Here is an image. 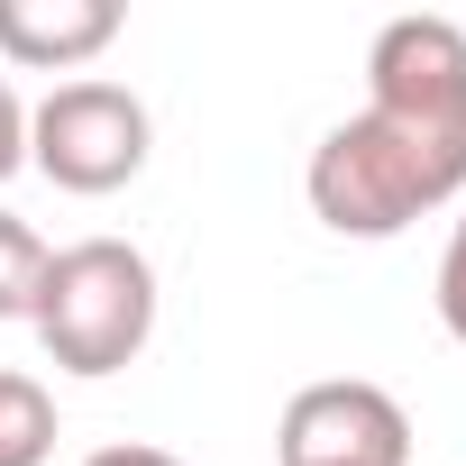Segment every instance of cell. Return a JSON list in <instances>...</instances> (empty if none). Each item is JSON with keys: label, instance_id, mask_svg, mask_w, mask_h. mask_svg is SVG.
<instances>
[{"label": "cell", "instance_id": "cell-8", "mask_svg": "<svg viewBox=\"0 0 466 466\" xmlns=\"http://www.w3.org/2000/svg\"><path fill=\"white\" fill-rule=\"evenodd\" d=\"M28 165V110H19V92H10V74H0V183H10Z\"/></svg>", "mask_w": 466, "mask_h": 466}, {"label": "cell", "instance_id": "cell-3", "mask_svg": "<svg viewBox=\"0 0 466 466\" xmlns=\"http://www.w3.org/2000/svg\"><path fill=\"white\" fill-rule=\"evenodd\" d=\"M147 147H156V119H147V101H137L128 83H110V74H74V83H56V92L28 110V165H37L56 192H83V201L137 183V174H147Z\"/></svg>", "mask_w": 466, "mask_h": 466}, {"label": "cell", "instance_id": "cell-5", "mask_svg": "<svg viewBox=\"0 0 466 466\" xmlns=\"http://www.w3.org/2000/svg\"><path fill=\"white\" fill-rule=\"evenodd\" d=\"M119 37V0H0V65L74 74Z\"/></svg>", "mask_w": 466, "mask_h": 466}, {"label": "cell", "instance_id": "cell-2", "mask_svg": "<svg viewBox=\"0 0 466 466\" xmlns=\"http://www.w3.org/2000/svg\"><path fill=\"white\" fill-rule=\"evenodd\" d=\"M28 329H37V348H46L65 375H119V366H137L147 339H156V266H147L128 238L46 248Z\"/></svg>", "mask_w": 466, "mask_h": 466}, {"label": "cell", "instance_id": "cell-7", "mask_svg": "<svg viewBox=\"0 0 466 466\" xmlns=\"http://www.w3.org/2000/svg\"><path fill=\"white\" fill-rule=\"evenodd\" d=\"M439 329L466 348V219L448 228V248H439Z\"/></svg>", "mask_w": 466, "mask_h": 466}, {"label": "cell", "instance_id": "cell-9", "mask_svg": "<svg viewBox=\"0 0 466 466\" xmlns=\"http://www.w3.org/2000/svg\"><path fill=\"white\" fill-rule=\"evenodd\" d=\"M83 466H183L174 448H147V439H119V448H92Z\"/></svg>", "mask_w": 466, "mask_h": 466}, {"label": "cell", "instance_id": "cell-1", "mask_svg": "<svg viewBox=\"0 0 466 466\" xmlns=\"http://www.w3.org/2000/svg\"><path fill=\"white\" fill-rule=\"evenodd\" d=\"M311 219L339 238H402L466 192V28L439 10L384 19L366 46V110L339 119L302 165Z\"/></svg>", "mask_w": 466, "mask_h": 466}, {"label": "cell", "instance_id": "cell-4", "mask_svg": "<svg viewBox=\"0 0 466 466\" xmlns=\"http://www.w3.org/2000/svg\"><path fill=\"white\" fill-rule=\"evenodd\" d=\"M275 466H411V411L366 375L302 384L275 420Z\"/></svg>", "mask_w": 466, "mask_h": 466}, {"label": "cell", "instance_id": "cell-6", "mask_svg": "<svg viewBox=\"0 0 466 466\" xmlns=\"http://www.w3.org/2000/svg\"><path fill=\"white\" fill-rule=\"evenodd\" d=\"M37 275H46V238H37L19 210H0V320H28Z\"/></svg>", "mask_w": 466, "mask_h": 466}]
</instances>
